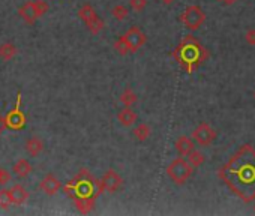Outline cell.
Masks as SVG:
<instances>
[{"instance_id":"6da1fadb","label":"cell","mask_w":255,"mask_h":216,"mask_svg":"<svg viewBox=\"0 0 255 216\" xmlns=\"http://www.w3.org/2000/svg\"><path fill=\"white\" fill-rule=\"evenodd\" d=\"M218 176L242 201L252 203L255 200V149L243 144L218 171Z\"/></svg>"},{"instance_id":"7a4b0ae2","label":"cell","mask_w":255,"mask_h":216,"mask_svg":"<svg viewBox=\"0 0 255 216\" xmlns=\"http://www.w3.org/2000/svg\"><path fill=\"white\" fill-rule=\"evenodd\" d=\"M174 56L185 71L192 72L209 57V53L194 36L189 35L183 38L180 45L176 48Z\"/></svg>"},{"instance_id":"3957f363","label":"cell","mask_w":255,"mask_h":216,"mask_svg":"<svg viewBox=\"0 0 255 216\" xmlns=\"http://www.w3.org/2000/svg\"><path fill=\"white\" fill-rule=\"evenodd\" d=\"M192 171L194 168L183 158H176L167 167V174L176 185H183L185 182H188V179L192 176Z\"/></svg>"},{"instance_id":"277c9868","label":"cell","mask_w":255,"mask_h":216,"mask_svg":"<svg viewBox=\"0 0 255 216\" xmlns=\"http://www.w3.org/2000/svg\"><path fill=\"white\" fill-rule=\"evenodd\" d=\"M48 11V5L44 2V0H33V2H27L24 3L20 9H18V14L20 17L29 23V24H33L38 18H41L45 12Z\"/></svg>"},{"instance_id":"5b68a950","label":"cell","mask_w":255,"mask_h":216,"mask_svg":"<svg viewBox=\"0 0 255 216\" xmlns=\"http://www.w3.org/2000/svg\"><path fill=\"white\" fill-rule=\"evenodd\" d=\"M180 21L183 23V26H185L186 29L195 32V30H198V29L204 24V21H206V14H204V11H203L200 6L191 5V6H188V8L183 11L182 17H180Z\"/></svg>"},{"instance_id":"8992f818","label":"cell","mask_w":255,"mask_h":216,"mask_svg":"<svg viewBox=\"0 0 255 216\" xmlns=\"http://www.w3.org/2000/svg\"><path fill=\"white\" fill-rule=\"evenodd\" d=\"M78 17L86 23V26H87V29L92 32V33H99V32H102V29H104V21H102V18L95 12V9L92 8V5H83L80 9H78Z\"/></svg>"},{"instance_id":"52a82bcc","label":"cell","mask_w":255,"mask_h":216,"mask_svg":"<svg viewBox=\"0 0 255 216\" xmlns=\"http://www.w3.org/2000/svg\"><path fill=\"white\" fill-rule=\"evenodd\" d=\"M122 185H123V179L114 170H108L99 180V192L114 194L122 188Z\"/></svg>"},{"instance_id":"ba28073f","label":"cell","mask_w":255,"mask_h":216,"mask_svg":"<svg viewBox=\"0 0 255 216\" xmlns=\"http://www.w3.org/2000/svg\"><path fill=\"white\" fill-rule=\"evenodd\" d=\"M215 138H216V131L209 123H200L192 132V140L200 146H209L215 141Z\"/></svg>"},{"instance_id":"9c48e42d","label":"cell","mask_w":255,"mask_h":216,"mask_svg":"<svg viewBox=\"0 0 255 216\" xmlns=\"http://www.w3.org/2000/svg\"><path fill=\"white\" fill-rule=\"evenodd\" d=\"M123 39L126 41L128 47H129V53H135L138 51L147 41L146 35L141 32L140 27H131L129 30H128L125 35H123Z\"/></svg>"},{"instance_id":"30bf717a","label":"cell","mask_w":255,"mask_h":216,"mask_svg":"<svg viewBox=\"0 0 255 216\" xmlns=\"http://www.w3.org/2000/svg\"><path fill=\"white\" fill-rule=\"evenodd\" d=\"M60 182H59V179L54 176V174H51V173H48L42 180H41V183H39V188L47 194V195H56L57 194V191L60 189Z\"/></svg>"},{"instance_id":"8fae6325","label":"cell","mask_w":255,"mask_h":216,"mask_svg":"<svg viewBox=\"0 0 255 216\" xmlns=\"http://www.w3.org/2000/svg\"><path fill=\"white\" fill-rule=\"evenodd\" d=\"M137 119H138V116H137V113H135L134 110H131V107L123 108V110H120L119 114H117L119 123H120L122 126H125V128L132 126V125L137 122Z\"/></svg>"},{"instance_id":"7c38bea8","label":"cell","mask_w":255,"mask_h":216,"mask_svg":"<svg viewBox=\"0 0 255 216\" xmlns=\"http://www.w3.org/2000/svg\"><path fill=\"white\" fill-rule=\"evenodd\" d=\"M26 123V119L23 116V113L20 110H15L11 111L6 117H5V125L6 128H11V129H21Z\"/></svg>"},{"instance_id":"4fadbf2b","label":"cell","mask_w":255,"mask_h":216,"mask_svg":"<svg viewBox=\"0 0 255 216\" xmlns=\"http://www.w3.org/2000/svg\"><path fill=\"white\" fill-rule=\"evenodd\" d=\"M9 195H11L12 204H15V206H21V204H24L29 200V192L21 185H14L9 189Z\"/></svg>"},{"instance_id":"5bb4252c","label":"cell","mask_w":255,"mask_h":216,"mask_svg":"<svg viewBox=\"0 0 255 216\" xmlns=\"http://www.w3.org/2000/svg\"><path fill=\"white\" fill-rule=\"evenodd\" d=\"M176 150L179 152L180 156H186L188 153H191L194 150V141L192 138L186 137V135H182L176 140Z\"/></svg>"},{"instance_id":"9a60e30c","label":"cell","mask_w":255,"mask_h":216,"mask_svg":"<svg viewBox=\"0 0 255 216\" xmlns=\"http://www.w3.org/2000/svg\"><path fill=\"white\" fill-rule=\"evenodd\" d=\"M24 147H26V150H27V153L30 156H38L44 150V141L39 137H32V138H29L26 141Z\"/></svg>"},{"instance_id":"2e32d148","label":"cell","mask_w":255,"mask_h":216,"mask_svg":"<svg viewBox=\"0 0 255 216\" xmlns=\"http://www.w3.org/2000/svg\"><path fill=\"white\" fill-rule=\"evenodd\" d=\"M32 170H33V167H32V164L26 158H21V159H18L14 164V173H15V176H18L21 179L27 177L32 173Z\"/></svg>"},{"instance_id":"e0dca14e","label":"cell","mask_w":255,"mask_h":216,"mask_svg":"<svg viewBox=\"0 0 255 216\" xmlns=\"http://www.w3.org/2000/svg\"><path fill=\"white\" fill-rule=\"evenodd\" d=\"M17 47L14 45V44H9V42H6V44H2L0 45V59H3V60H11V59H14V56L17 54Z\"/></svg>"},{"instance_id":"ac0fdd59","label":"cell","mask_w":255,"mask_h":216,"mask_svg":"<svg viewBox=\"0 0 255 216\" xmlns=\"http://www.w3.org/2000/svg\"><path fill=\"white\" fill-rule=\"evenodd\" d=\"M137 95H135V92L131 89V87H128V89H125V92L120 95V102L125 105V107H132L135 102H137Z\"/></svg>"},{"instance_id":"d6986e66","label":"cell","mask_w":255,"mask_h":216,"mask_svg":"<svg viewBox=\"0 0 255 216\" xmlns=\"http://www.w3.org/2000/svg\"><path fill=\"white\" fill-rule=\"evenodd\" d=\"M152 131H150V126L146 125V123H140L135 129H134V137L138 140V141H146L149 137H150Z\"/></svg>"},{"instance_id":"ffe728a7","label":"cell","mask_w":255,"mask_h":216,"mask_svg":"<svg viewBox=\"0 0 255 216\" xmlns=\"http://www.w3.org/2000/svg\"><path fill=\"white\" fill-rule=\"evenodd\" d=\"M186 156H188V162L191 164V167H192V168H197V167L203 165V164H204V161H206L204 155H203L201 152L195 150V149H194L191 153H188Z\"/></svg>"},{"instance_id":"44dd1931","label":"cell","mask_w":255,"mask_h":216,"mask_svg":"<svg viewBox=\"0 0 255 216\" xmlns=\"http://www.w3.org/2000/svg\"><path fill=\"white\" fill-rule=\"evenodd\" d=\"M111 15L116 18V20H119V21H123V20H126L128 18V15H129V9H128L125 5H116L113 9H111Z\"/></svg>"},{"instance_id":"7402d4cb","label":"cell","mask_w":255,"mask_h":216,"mask_svg":"<svg viewBox=\"0 0 255 216\" xmlns=\"http://www.w3.org/2000/svg\"><path fill=\"white\" fill-rule=\"evenodd\" d=\"M11 206H12V200L9 195V189H0V207L6 210Z\"/></svg>"},{"instance_id":"603a6c76","label":"cell","mask_w":255,"mask_h":216,"mask_svg":"<svg viewBox=\"0 0 255 216\" xmlns=\"http://www.w3.org/2000/svg\"><path fill=\"white\" fill-rule=\"evenodd\" d=\"M114 50L120 54V56H126L129 53V47H128L126 41L123 39V36H120L116 42H114Z\"/></svg>"},{"instance_id":"cb8c5ba5","label":"cell","mask_w":255,"mask_h":216,"mask_svg":"<svg viewBox=\"0 0 255 216\" xmlns=\"http://www.w3.org/2000/svg\"><path fill=\"white\" fill-rule=\"evenodd\" d=\"M129 5L134 11L141 12L147 6V0H129Z\"/></svg>"},{"instance_id":"d4e9b609","label":"cell","mask_w":255,"mask_h":216,"mask_svg":"<svg viewBox=\"0 0 255 216\" xmlns=\"http://www.w3.org/2000/svg\"><path fill=\"white\" fill-rule=\"evenodd\" d=\"M11 180V174L8 170H5L3 167H0V185H6Z\"/></svg>"},{"instance_id":"484cf974","label":"cell","mask_w":255,"mask_h":216,"mask_svg":"<svg viewBox=\"0 0 255 216\" xmlns=\"http://www.w3.org/2000/svg\"><path fill=\"white\" fill-rule=\"evenodd\" d=\"M245 39H246V42H248L249 45H255V29L248 30L246 35H245Z\"/></svg>"},{"instance_id":"4316f807","label":"cell","mask_w":255,"mask_h":216,"mask_svg":"<svg viewBox=\"0 0 255 216\" xmlns=\"http://www.w3.org/2000/svg\"><path fill=\"white\" fill-rule=\"evenodd\" d=\"M5 128H6V125H5V117L0 116V134H2V132L5 131Z\"/></svg>"},{"instance_id":"83f0119b","label":"cell","mask_w":255,"mask_h":216,"mask_svg":"<svg viewBox=\"0 0 255 216\" xmlns=\"http://www.w3.org/2000/svg\"><path fill=\"white\" fill-rule=\"evenodd\" d=\"M219 2H224L225 5H233V3L237 2V0H219Z\"/></svg>"},{"instance_id":"f1b7e54d","label":"cell","mask_w":255,"mask_h":216,"mask_svg":"<svg viewBox=\"0 0 255 216\" xmlns=\"http://www.w3.org/2000/svg\"><path fill=\"white\" fill-rule=\"evenodd\" d=\"M161 2H162L164 5H171V3L176 2V0H161Z\"/></svg>"},{"instance_id":"f546056e","label":"cell","mask_w":255,"mask_h":216,"mask_svg":"<svg viewBox=\"0 0 255 216\" xmlns=\"http://www.w3.org/2000/svg\"><path fill=\"white\" fill-rule=\"evenodd\" d=\"M254 212H255V206H254Z\"/></svg>"},{"instance_id":"4dcf8cb0","label":"cell","mask_w":255,"mask_h":216,"mask_svg":"<svg viewBox=\"0 0 255 216\" xmlns=\"http://www.w3.org/2000/svg\"><path fill=\"white\" fill-rule=\"evenodd\" d=\"M254 96H255V95H254Z\"/></svg>"}]
</instances>
